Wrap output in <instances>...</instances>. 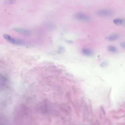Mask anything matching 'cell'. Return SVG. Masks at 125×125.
Instances as JSON below:
<instances>
[{"label":"cell","mask_w":125,"mask_h":125,"mask_svg":"<svg viewBox=\"0 0 125 125\" xmlns=\"http://www.w3.org/2000/svg\"><path fill=\"white\" fill-rule=\"evenodd\" d=\"M4 37L5 39H6L7 41L9 42L10 43H11L13 44L21 45L23 43V42L11 37L10 35L7 34L4 35Z\"/></svg>","instance_id":"cell-3"},{"label":"cell","mask_w":125,"mask_h":125,"mask_svg":"<svg viewBox=\"0 0 125 125\" xmlns=\"http://www.w3.org/2000/svg\"><path fill=\"white\" fill-rule=\"evenodd\" d=\"M120 35L117 34H113L106 37V39L109 41H113L119 39Z\"/></svg>","instance_id":"cell-5"},{"label":"cell","mask_w":125,"mask_h":125,"mask_svg":"<svg viewBox=\"0 0 125 125\" xmlns=\"http://www.w3.org/2000/svg\"><path fill=\"white\" fill-rule=\"evenodd\" d=\"M15 3L16 1L15 0H6L5 2V3L6 4H12Z\"/></svg>","instance_id":"cell-9"},{"label":"cell","mask_w":125,"mask_h":125,"mask_svg":"<svg viewBox=\"0 0 125 125\" xmlns=\"http://www.w3.org/2000/svg\"><path fill=\"white\" fill-rule=\"evenodd\" d=\"M74 18L78 20L84 22L89 21L90 20V17L89 15L84 13L81 12L76 14L74 15Z\"/></svg>","instance_id":"cell-1"},{"label":"cell","mask_w":125,"mask_h":125,"mask_svg":"<svg viewBox=\"0 0 125 125\" xmlns=\"http://www.w3.org/2000/svg\"><path fill=\"white\" fill-rule=\"evenodd\" d=\"M108 63L106 62H104L101 64V67H104L108 65Z\"/></svg>","instance_id":"cell-10"},{"label":"cell","mask_w":125,"mask_h":125,"mask_svg":"<svg viewBox=\"0 0 125 125\" xmlns=\"http://www.w3.org/2000/svg\"><path fill=\"white\" fill-rule=\"evenodd\" d=\"M120 46L123 48L125 49V42H122L120 44Z\"/></svg>","instance_id":"cell-11"},{"label":"cell","mask_w":125,"mask_h":125,"mask_svg":"<svg viewBox=\"0 0 125 125\" xmlns=\"http://www.w3.org/2000/svg\"><path fill=\"white\" fill-rule=\"evenodd\" d=\"M14 30L16 32L21 34L24 35H28L30 33V32L26 29L20 28H14Z\"/></svg>","instance_id":"cell-4"},{"label":"cell","mask_w":125,"mask_h":125,"mask_svg":"<svg viewBox=\"0 0 125 125\" xmlns=\"http://www.w3.org/2000/svg\"><path fill=\"white\" fill-rule=\"evenodd\" d=\"M115 24L119 26H125V20L121 19H116L113 20Z\"/></svg>","instance_id":"cell-6"},{"label":"cell","mask_w":125,"mask_h":125,"mask_svg":"<svg viewBox=\"0 0 125 125\" xmlns=\"http://www.w3.org/2000/svg\"><path fill=\"white\" fill-rule=\"evenodd\" d=\"M96 14L99 16L108 17L111 16L112 12L109 10L102 9L96 11Z\"/></svg>","instance_id":"cell-2"},{"label":"cell","mask_w":125,"mask_h":125,"mask_svg":"<svg viewBox=\"0 0 125 125\" xmlns=\"http://www.w3.org/2000/svg\"><path fill=\"white\" fill-rule=\"evenodd\" d=\"M107 50H108L109 51L115 53V52H116L117 51V49L116 48V47H115L114 46H108L107 47Z\"/></svg>","instance_id":"cell-8"},{"label":"cell","mask_w":125,"mask_h":125,"mask_svg":"<svg viewBox=\"0 0 125 125\" xmlns=\"http://www.w3.org/2000/svg\"><path fill=\"white\" fill-rule=\"evenodd\" d=\"M82 53L84 55L88 56H90L93 55V52L91 50L87 48H84L82 50Z\"/></svg>","instance_id":"cell-7"}]
</instances>
